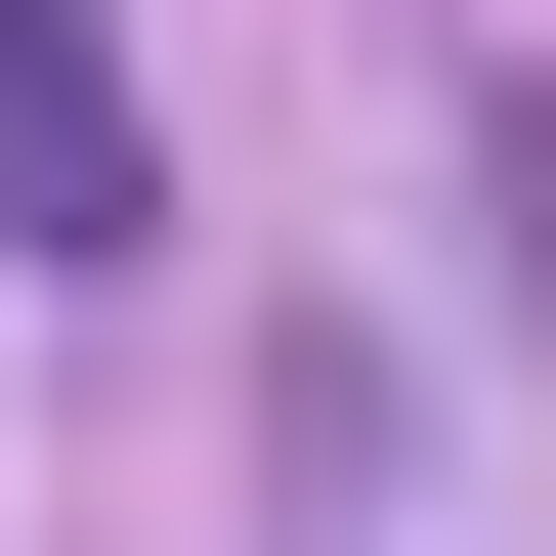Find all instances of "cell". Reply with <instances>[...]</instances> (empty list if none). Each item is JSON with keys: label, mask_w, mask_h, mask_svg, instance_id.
<instances>
[{"label": "cell", "mask_w": 556, "mask_h": 556, "mask_svg": "<svg viewBox=\"0 0 556 556\" xmlns=\"http://www.w3.org/2000/svg\"><path fill=\"white\" fill-rule=\"evenodd\" d=\"M129 214L172 172H129V86H86V0H0V257H129Z\"/></svg>", "instance_id": "cell-1"}]
</instances>
